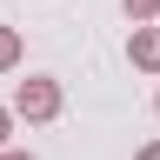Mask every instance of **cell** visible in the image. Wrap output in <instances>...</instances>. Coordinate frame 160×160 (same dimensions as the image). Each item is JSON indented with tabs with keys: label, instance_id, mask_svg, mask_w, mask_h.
I'll return each mask as SVG.
<instances>
[{
	"label": "cell",
	"instance_id": "obj_1",
	"mask_svg": "<svg viewBox=\"0 0 160 160\" xmlns=\"http://www.w3.org/2000/svg\"><path fill=\"white\" fill-rule=\"evenodd\" d=\"M60 113V80H47V73H27L13 87V120H53Z\"/></svg>",
	"mask_w": 160,
	"mask_h": 160
},
{
	"label": "cell",
	"instance_id": "obj_2",
	"mask_svg": "<svg viewBox=\"0 0 160 160\" xmlns=\"http://www.w3.org/2000/svg\"><path fill=\"white\" fill-rule=\"evenodd\" d=\"M127 60L140 73H160V27H133L127 33Z\"/></svg>",
	"mask_w": 160,
	"mask_h": 160
},
{
	"label": "cell",
	"instance_id": "obj_3",
	"mask_svg": "<svg viewBox=\"0 0 160 160\" xmlns=\"http://www.w3.org/2000/svg\"><path fill=\"white\" fill-rule=\"evenodd\" d=\"M13 67H20V27L0 20V73H13Z\"/></svg>",
	"mask_w": 160,
	"mask_h": 160
},
{
	"label": "cell",
	"instance_id": "obj_4",
	"mask_svg": "<svg viewBox=\"0 0 160 160\" xmlns=\"http://www.w3.org/2000/svg\"><path fill=\"white\" fill-rule=\"evenodd\" d=\"M120 7H127V20H140V27H147V20L160 13V0H120Z\"/></svg>",
	"mask_w": 160,
	"mask_h": 160
},
{
	"label": "cell",
	"instance_id": "obj_5",
	"mask_svg": "<svg viewBox=\"0 0 160 160\" xmlns=\"http://www.w3.org/2000/svg\"><path fill=\"white\" fill-rule=\"evenodd\" d=\"M7 133H13V107H0V147H7Z\"/></svg>",
	"mask_w": 160,
	"mask_h": 160
},
{
	"label": "cell",
	"instance_id": "obj_6",
	"mask_svg": "<svg viewBox=\"0 0 160 160\" xmlns=\"http://www.w3.org/2000/svg\"><path fill=\"white\" fill-rule=\"evenodd\" d=\"M0 160H33V153L27 147H0Z\"/></svg>",
	"mask_w": 160,
	"mask_h": 160
},
{
	"label": "cell",
	"instance_id": "obj_7",
	"mask_svg": "<svg viewBox=\"0 0 160 160\" xmlns=\"http://www.w3.org/2000/svg\"><path fill=\"white\" fill-rule=\"evenodd\" d=\"M133 160H160V140H147V147H140V153H133Z\"/></svg>",
	"mask_w": 160,
	"mask_h": 160
},
{
	"label": "cell",
	"instance_id": "obj_8",
	"mask_svg": "<svg viewBox=\"0 0 160 160\" xmlns=\"http://www.w3.org/2000/svg\"><path fill=\"white\" fill-rule=\"evenodd\" d=\"M153 113H160V100H153Z\"/></svg>",
	"mask_w": 160,
	"mask_h": 160
}]
</instances>
